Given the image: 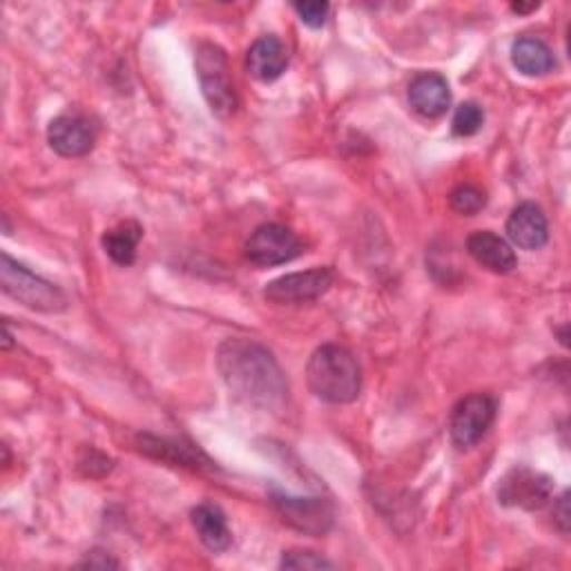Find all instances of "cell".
<instances>
[{
	"label": "cell",
	"mask_w": 571,
	"mask_h": 571,
	"mask_svg": "<svg viewBox=\"0 0 571 571\" xmlns=\"http://www.w3.org/2000/svg\"><path fill=\"white\" fill-rule=\"evenodd\" d=\"M553 495V480L529 466H513L498 486V502L526 511L542 509Z\"/></svg>",
	"instance_id": "8992f818"
},
{
	"label": "cell",
	"mask_w": 571,
	"mask_h": 571,
	"mask_svg": "<svg viewBox=\"0 0 571 571\" xmlns=\"http://www.w3.org/2000/svg\"><path fill=\"white\" fill-rule=\"evenodd\" d=\"M193 524L199 540L215 553L226 551L233 544V533L226 520V513L210 502H204L193 509Z\"/></svg>",
	"instance_id": "2e32d148"
},
{
	"label": "cell",
	"mask_w": 571,
	"mask_h": 571,
	"mask_svg": "<svg viewBox=\"0 0 571 571\" xmlns=\"http://www.w3.org/2000/svg\"><path fill=\"white\" fill-rule=\"evenodd\" d=\"M275 509L282 520L308 535H324L333 524V509L322 498H293V495H275Z\"/></svg>",
	"instance_id": "9c48e42d"
},
{
	"label": "cell",
	"mask_w": 571,
	"mask_h": 571,
	"mask_svg": "<svg viewBox=\"0 0 571 571\" xmlns=\"http://www.w3.org/2000/svg\"><path fill=\"white\" fill-rule=\"evenodd\" d=\"M408 104L424 119H440L451 106L449 83L442 75H417L408 86Z\"/></svg>",
	"instance_id": "7c38bea8"
},
{
	"label": "cell",
	"mask_w": 571,
	"mask_h": 571,
	"mask_svg": "<svg viewBox=\"0 0 571 571\" xmlns=\"http://www.w3.org/2000/svg\"><path fill=\"white\" fill-rule=\"evenodd\" d=\"M0 286L6 295L39 313H63L68 308V295L57 284L39 277L10 255L0 257Z\"/></svg>",
	"instance_id": "3957f363"
},
{
	"label": "cell",
	"mask_w": 571,
	"mask_h": 571,
	"mask_svg": "<svg viewBox=\"0 0 571 571\" xmlns=\"http://www.w3.org/2000/svg\"><path fill=\"white\" fill-rule=\"evenodd\" d=\"M279 567L282 569H333V562L315 551L293 549V551L284 553Z\"/></svg>",
	"instance_id": "44dd1931"
},
{
	"label": "cell",
	"mask_w": 571,
	"mask_h": 571,
	"mask_svg": "<svg viewBox=\"0 0 571 571\" xmlns=\"http://www.w3.org/2000/svg\"><path fill=\"white\" fill-rule=\"evenodd\" d=\"M533 10H538V3H531V6L513 3V6H511V12H515V14H526V12H533Z\"/></svg>",
	"instance_id": "d4e9b609"
},
{
	"label": "cell",
	"mask_w": 571,
	"mask_h": 571,
	"mask_svg": "<svg viewBox=\"0 0 571 571\" xmlns=\"http://www.w3.org/2000/svg\"><path fill=\"white\" fill-rule=\"evenodd\" d=\"M335 282L331 268H311L304 273H291L279 279H273L264 297L273 304H306L322 297Z\"/></svg>",
	"instance_id": "ba28073f"
},
{
	"label": "cell",
	"mask_w": 571,
	"mask_h": 571,
	"mask_svg": "<svg viewBox=\"0 0 571 571\" xmlns=\"http://www.w3.org/2000/svg\"><path fill=\"white\" fill-rule=\"evenodd\" d=\"M139 449L157 460L177 464V466H190V469H210L213 462L193 444H184L168 437L157 435H139Z\"/></svg>",
	"instance_id": "9a60e30c"
},
{
	"label": "cell",
	"mask_w": 571,
	"mask_h": 571,
	"mask_svg": "<svg viewBox=\"0 0 571 571\" xmlns=\"http://www.w3.org/2000/svg\"><path fill=\"white\" fill-rule=\"evenodd\" d=\"M495 400L475 393L460 400L451 413V440L457 449H473L495 420Z\"/></svg>",
	"instance_id": "52a82bcc"
},
{
	"label": "cell",
	"mask_w": 571,
	"mask_h": 571,
	"mask_svg": "<svg viewBox=\"0 0 571 571\" xmlns=\"http://www.w3.org/2000/svg\"><path fill=\"white\" fill-rule=\"evenodd\" d=\"M217 366L228 388L253 406L275 411L288 397V384L277 360L253 339H226L219 346Z\"/></svg>",
	"instance_id": "6da1fadb"
},
{
	"label": "cell",
	"mask_w": 571,
	"mask_h": 571,
	"mask_svg": "<svg viewBox=\"0 0 571 571\" xmlns=\"http://www.w3.org/2000/svg\"><path fill=\"white\" fill-rule=\"evenodd\" d=\"M506 235L522 250H540L549 239L547 217L535 204H520L506 219Z\"/></svg>",
	"instance_id": "8fae6325"
},
{
	"label": "cell",
	"mask_w": 571,
	"mask_h": 571,
	"mask_svg": "<svg viewBox=\"0 0 571 571\" xmlns=\"http://www.w3.org/2000/svg\"><path fill=\"white\" fill-rule=\"evenodd\" d=\"M246 68L257 81L273 83L288 68V50L277 37H262L250 46Z\"/></svg>",
	"instance_id": "5bb4252c"
},
{
	"label": "cell",
	"mask_w": 571,
	"mask_h": 571,
	"mask_svg": "<svg viewBox=\"0 0 571 571\" xmlns=\"http://www.w3.org/2000/svg\"><path fill=\"white\" fill-rule=\"evenodd\" d=\"M81 567H90V569H108V567H119V562H117V560H112L108 553L95 551V553H88V558L81 562Z\"/></svg>",
	"instance_id": "cb8c5ba5"
},
{
	"label": "cell",
	"mask_w": 571,
	"mask_h": 571,
	"mask_svg": "<svg viewBox=\"0 0 571 571\" xmlns=\"http://www.w3.org/2000/svg\"><path fill=\"white\" fill-rule=\"evenodd\" d=\"M48 141L61 157H86L97 141L95 126L81 115H61L48 128Z\"/></svg>",
	"instance_id": "30bf717a"
},
{
	"label": "cell",
	"mask_w": 571,
	"mask_h": 571,
	"mask_svg": "<svg viewBox=\"0 0 571 571\" xmlns=\"http://www.w3.org/2000/svg\"><path fill=\"white\" fill-rule=\"evenodd\" d=\"M293 10L297 12L299 21L313 30L322 28L328 19V12H331V6L328 3H322V0H313V3H295Z\"/></svg>",
	"instance_id": "7402d4cb"
},
{
	"label": "cell",
	"mask_w": 571,
	"mask_h": 571,
	"mask_svg": "<svg viewBox=\"0 0 571 571\" xmlns=\"http://www.w3.org/2000/svg\"><path fill=\"white\" fill-rule=\"evenodd\" d=\"M308 388L328 404L355 402L362 391V368L355 355L339 344L319 346L308 360Z\"/></svg>",
	"instance_id": "7a4b0ae2"
},
{
	"label": "cell",
	"mask_w": 571,
	"mask_h": 571,
	"mask_svg": "<svg viewBox=\"0 0 571 571\" xmlns=\"http://www.w3.org/2000/svg\"><path fill=\"white\" fill-rule=\"evenodd\" d=\"M511 63L524 77H544L555 68L553 52L533 37H522L511 48Z\"/></svg>",
	"instance_id": "e0dca14e"
},
{
	"label": "cell",
	"mask_w": 571,
	"mask_h": 571,
	"mask_svg": "<svg viewBox=\"0 0 571 571\" xmlns=\"http://www.w3.org/2000/svg\"><path fill=\"white\" fill-rule=\"evenodd\" d=\"M466 253L486 270L506 275L518 266V257L506 239L491 230H478L466 239Z\"/></svg>",
	"instance_id": "4fadbf2b"
},
{
	"label": "cell",
	"mask_w": 571,
	"mask_h": 571,
	"mask_svg": "<svg viewBox=\"0 0 571 571\" xmlns=\"http://www.w3.org/2000/svg\"><path fill=\"white\" fill-rule=\"evenodd\" d=\"M144 230L135 221H126L104 235V248L119 266H130L137 259V246Z\"/></svg>",
	"instance_id": "ac0fdd59"
},
{
	"label": "cell",
	"mask_w": 571,
	"mask_h": 571,
	"mask_svg": "<svg viewBox=\"0 0 571 571\" xmlns=\"http://www.w3.org/2000/svg\"><path fill=\"white\" fill-rule=\"evenodd\" d=\"M246 259L255 266L270 268L297 259L304 250L299 237L282 224L259 226L246 242Z\"/></svg>",
	"instance_id": "5b68a950"
},
{
	"label": "cell",
	"mask_w": 571,
	"mask_h": 571,
	"mask_svg": "<svg viewBox=\"0 0 571 571\" xmlns=\"http://www.w3.org/2000/svg\"><path fill=\"white\" fill-rule=\"evenodd\" d=\"M197 77L213 112L219 117H230L237 110V95L228 75V61L221 48L213 43L199 46Z\"/></svg>",
	"instance_id": "277c9868"
},
{
	"label": "cell",
	"mask_w": 571,
	"mask_h": 571,
	"mask_svg": "<svg viewBox=\"0 0 571 571\" xmlns=\"http://www.w3.org/2000/svg\"><path fill=\"white\" fill-rule=\"evenodd\" d=\"M12 346V335H10V328L6 326V342H3V348H10Z\"/></svg>",
	"instance_id": "484cf974"
},
{
	"label": "cell",
	"mask_w": 571,
	"mask_h": 571,
	"mask_svg": "<svg viewBox=\"0 0 571 571\" xmlns=\"http://www.w3.org/2000/svg\"><path fill=\"white\" fill-rule=\"evenodd\" d=\"M553 518H555L560 531L567 533V531H569V493H567V491L558 498L555 509H553Z\"/></svg>",
	"instance_id": "603a6c76"
},
{
	"label": "cell",
	"mask_w": 571,
	"mask_h": 571,
	"mask_svg": "<svg viewBox=\"0 0 571 571\" xmlns=\"http://www.w3.org/2000/svg\"><path fill=\"white\" fill-rule=\"evenodd\" d=\"M484 124V112L478 104H462L455 115H453V121H451V130L455 137H473L480 132Z\"/></svg>",
	"instance_id": "d6986e66"
},
{
	"label": "cell",
	"mask_w": 571,
	"mask_h": 571,
	"mask_svg": "<svg viewBox=\"0 0 571 571\" xmlns=\"http://www.w3.org/2000/svg\"><path fill=\"white\" fill-rule=\"evenodd\" d=\"M449 201H451V208L464 217H473L478 215L484 204H486V197L480 188L475 186H469V184H462L457 186L451 195H449Z\"/></svg>",
	"instance_id": "ffe728a7"
}]
</instances>
